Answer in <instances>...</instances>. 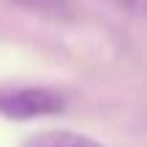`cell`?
Instances as JSON below:
<instances>
[{"instance_id": "obj_1", "label": "cell", "mask_w": 147, "mask_h": 147, "mask_svg": "<svg viewBox=\"0 0 147 147\" xmlns=\"http://www.w3.org/2000/svg\"><path fill=\"white\" fill-rule=\"evenodd\" d=\"M65 112L63 93L38 84H5L0 87V115L8 120H33Z\"/></svg>"}, {"instance_id": "obj_3", "label": "cell", "mask_w": 147, "mask_h": 147, "mask_svg": "<svg viewBox=\"0 0 147 147\" xmlns=\"http://www.w3.org/2000/svg\"><path fill=\"white\" fill-rule=\"evenodd\" d=\"M125 5H131V8H142V0H125Z\"/></svg>"}, {"instance_id": "obj_2", "label": "cell", "mask_w": 147, "mask_h": 147, "mask_svg": "<svg viewBox=\"0 0 147 147\" xmlns=\"http://www.w3.org/2000/svg\"><path fill=\"white\" fill-rule=\"evenodd\" d=\"M22 147H104V144L76 131H41L27 136Z\"/></svg>"}]
</instances>
